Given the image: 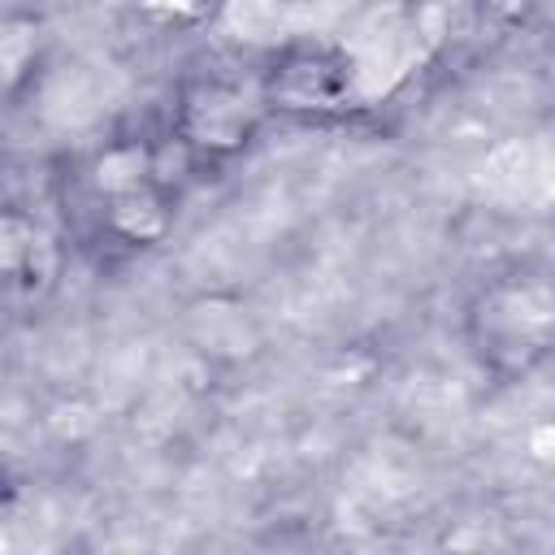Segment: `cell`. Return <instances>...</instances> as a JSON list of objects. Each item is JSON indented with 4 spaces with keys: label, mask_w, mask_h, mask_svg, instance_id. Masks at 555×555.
Masks as SVG:
<instances>
[{
    "label": "cell",
    "mask_w": 555,
    "mask_h": 555,
    "mask_svg": "<svg viewBox=\"0 0 555 555\" xmlns=\"http://www.w3.org/2000/svg\"><path fill=\"white\" fill-rule=\"evenodd\" d=\"M260 100L269 117L291 121H325L360 108V74L356 61L334 43H286L256 74Z\"/></svg>",
    "instance_id": "1"
},
{
    "label": "cell",
    "mask_w": 555,
    "mask_h": 555,
    "mask_svg": "<svg viewBox=\"0 0 555 555\" xmlns=\"http://www.w3.org/2000/svg\"><path fill=\"white\" fill-rule=\"evenodd\" d=\"M264 117L269 108L260 100V82L247 87L230 74H195L178 87L169 130L208 165L247 152Z\"/></svg>",
    "instance_id": "2"
},
{
    "label": "cell",
    "mask_w": 555,
    "mask_h": 555,
    "mask_svg": "<svg viewBox=\"0 0 555 555\" xmlns=\"http://www.w3.org/2000/svg\"><path fill=\"white\" fill-rule=\"evenodd\" d=\"M477 343L490 360L529 364L546 347H555V286L538 278H512L481 295L477 312Z\"/></svg>",
    "instance_id": "3"
},
{
    "label": "cell",
    "mask_w": 555,
    "mask_h": 555,
    "mask_svg": "<svg viewBox=\"0 0 555 555\" xmlns=\"http://www.w3.org/2000/svg\"><path fill=\"white\" fill-rule=\"evenodd\" d=\"M0 260H4V278H9V291L17 299H43L56 282V269H61V247L56 238L22 217V212H4V225H0Z\"/></svg>",
    "instance_id": "4"
},
{
    "label": "cell",
    "mask_w": 555,
    "mask_h": 555,
    "mask_svg": "<svg viewBox=\"0 0 555 555\" xmlns=\"http://www.w3.org/2000/svg\"><path fill=\"white\" fill-rule=\"evenodd\" d=\"M178 221V195L165 186H139L117 199H100V225L121 247H156Z\"/></svg>",
    "instance_id": "5"
},
{
    "label": "cell",
    "mask_w": 555,
    "mask_h": 555,
    "mask_svg": "<svg viewBox=\"0 0 555 555\" xmlns=\"http://www.w3.org/2000/svg\"><path fill=\"white\" fill-rule=\"evenodd\" d=\"M87 191L100 199H117L126 191H139V186H152L156 182V139H108L104 147L91 152L87 160Z\"/></svg>",
    "instance_id": "6"
}]
</instances>
